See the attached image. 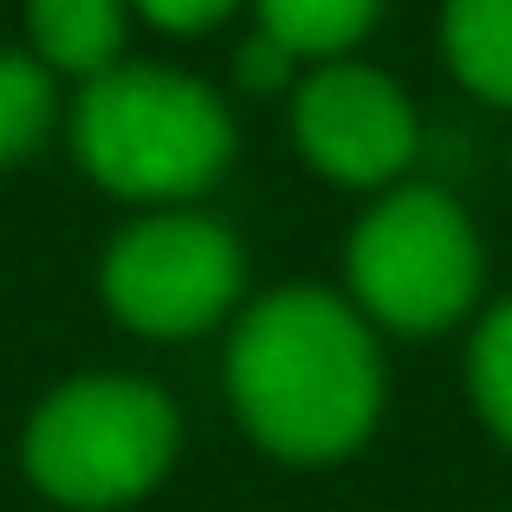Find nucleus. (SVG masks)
Wrapping results in <instances>:
<instances>
[{"label": "nucleus", "mask_w": 512, "mask_h": 512, "mask_svg": "<svg viewBox=\"0 0 512 512\" xmlns=\"http://www.w3.org/2000/svg\"><path fill=\"white\" fill-rule=\"evenodd\" d=\"M227 396L286 461H338L376 422L383 363L344 299L292 286L260 299L227 344Z\"/></svg>", "instance_id": "nucleus-1"}, {"label": "nucleus", "mask_w": 512, "mask_h": 512, "mask_svg": "<svg viewBox=\"0 0 512 512\" xmlns=\"http://www.w3.org/2000/svg\"><path fill=\"white\" fill-rule=\"evenodd\" d=\"M72 143L91 182L124 201L201 195L234 156V124L208 85L163 65H111L85 78Z\"/></svg>", "instance_id": "nucleus-2"}, {"label": "nucleus", "mask_w": 512, "mask_h": 512, "mask_svg": "<svg viewBox=\"0 0 512 512\" xmlns=\"http://www.w3.org/2000/svg\"><path fill=\"white\" fill-rule=\"evenodd\" d=\"M175 409L137 376H85L39 402L26 428V474L46 500L104 512L130 506L169 474Z\"/></svg>", "instance_id": "nucleus-3"}, {"label": "nucleus", "mask_w": 512, "mask_h": 512, "mask_svg": "<svg viewBox=\"0 0 512 512\" xmlns=\"http://www.w3.org/2000/svg\"><path fill=\"white\" fill-rule=\"evenodd\" d=\"M350 292L396 331H441L480 292V240L441 188H396L350 234Z\"/></svg>", "instance_id": "nucleus-4"}, {"label": "nucleus", "mask_w": 512, "mask_h": 512, "mask_svg": "<svg viewBox=\"0 0 512 512\" xmlns=\"http://www.w3.org/2000/svg\"><path fill=\"white\" fill-rule=\"evenodd\" d=\"M240 247L208 214H150L117 234L104 260V299L143 338H195L234 305Z\"/></svg>", "instance_id": "nucleus-5"}, {"label": "nucleus", "mask_w": 512, "mask_h": 512, "mask_svg": "<svg viewBox=\"0 0 512 512\" xmlns=\"http://www.w3.org/2000/svg\"><path fill=\"white\" fill-rule=\"evenodd\" d=\"M305 163L344 188H383L415 163V111L396 78L370 65H318L292 98Z\"/></svg>", "instance_id": "nucleus-6"}, {"label": "nucleus", "mask_w": 512, "mask_h": 512, "mask_svg": "<svg viewBox=\"0 0 512 512\" xmlns=\"http://www.w3.org/2000/svg\"><path fill=\"white\" fill-rule=\"evenodd\" d=\"M26 26H33V59L46 72L98 78L124 46V0H26Z\"/></svg>", "instance_id": "nucleus-7"}, {"label": "nucleus", "mask_w": 512, "mask_h": 512, "mask_svg": "<svg viewBox=\"0 0 512 512\" xmlns=\"http://www.w3.org/2000/svg\"><path fill=\"white\" fill-rule=\"evenodd\" d=\"M441 46H448V65L467 91L512 111V0H448Z\"/></svg>", "instance_id": "nucleus-8"}, {"label": "nucleus", "mask_w": 512, "mask_h": 512, "mask_svg": "<svg viewBox=\"0 0 512 512\" xmlns=\"http://www.w3.org/2000/svg\"><path fill=\"white\" fill-rule=\"evenodd\" d=\"M260 33L279 39L292 59H338L376 26L383 0H253Z\"/></svg>", "instance_id": "nucleus-9"}, {"label": "nucleus", "mask_w": 512, "mask_h": 512, "mask_svg": "<svg viewBox=\"0 0 512 512\" xmlns=\"http://www.w3.org/2000/svg\"><path fill=\"white\" fill-rule=\"evenodd\" d=\"M52 130V72L26 52H0V163H20Z\"/></svg>", "instance_id": "nucleus-10"}, {"label": "nucleus", "mask_w": 512, "mask_h": 512, "mask_svg": "<svg viewBox=\"0 0 512 512\" xmlns=\"http://www.w3.org/2000/svg\"><path fill=\"white\" fill-rule=\"evenodd\" d=\"M467 376H474V402H480V415H487V428L500 441H512V299L500 312H487Z\"/></svg>", "instance_id": "nucleus-11"}, {"label": "nucleus", "mask_w": 512, "mask_h": 512, "mask_svg": "<svg viewBox=\"0 0 512 512\" xmlns=\"http://www.w3.org/2000/svg\"><path fill=\"white\" fill-rule=\"evenodd\" d=\"M124 7H137L163 33H208V26H221L234 13V0H124Z\"/></svg>", "instance_id": "nucleus-12"}, {"label": "nucleus", "mask_w": 512, "mask_h": 512, "mask_svg": "<svg viewBox=\"0 0 512 512\" xmlns=\"http://www.w3.org/2000/svg\"><path fill=\"white\" fill-rule=\"evenodd\" d=\"M292 65H299V59H292V52L279 46V39L253 33L247 46H240L234 72H240V85H247V91H279V85H286V78H292Z\"/></svg>", "instance_id": "nucleus-13"}]
</instances>
